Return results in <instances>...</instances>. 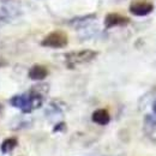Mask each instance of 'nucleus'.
<instances>
[{
	"instance_id": "1",
	"label": "nucleus",
	"mask_w": 156,
	"mask_h": 156,
	"mask_svg": "<svg viewBox=\"0 0 156 156\" xmlns=\"http://www.w3.org/2000/svg\"><path fill=\"white\" fill-rule=\"evenodd\" d=\"M98 57V52L93 49H82L70 52L65 55V60L69 67H76L83 64H88Z\"/></svg>"
},
{
	"instance_id": "2",
	"label": "nucleus",
	"mask_w": 156,
	"mask_h": 156,
	"mask_svg": "<svg viewBox=\"0 0 156 156\" xmlns=\"http://www.w3.org/2000/svg\"><path fill=\"white\" fill-rule=\"evenodd\" d=\"M67 35L64 31H52L49 33L44 39L41 41V46L48 47V48H64L67 46Z\"/></svg>"
},
{
	"instance_id": "3",
	"label": "nucleus",
	"mask_w": 156,
	"mask_h": 156,
	"mask_svg": "<svg viewBox=\"0 0 156 156\" xmlns=\"http://www.w3.org/2000/svg\"><path fill=\"white\" fill-rule=\"evenodd\" d=\"M20 15V10L12 5H4L0 6V27L9 24L10 22L16 20Z\"/></svg>"
},
{
	"instance_id": "4",
	"label": "nucleus",
	"mask_w": 156,
	"mask_h": 156,
	"mask_svg": "<svg viewBox=\"0 0 156 156\" xmlns=\"http://www.w3.org/2000/svg\"><path fill=\"white\" fill-rule=\"evenodd\" d=\"M129 10L132 15L142 17V16H147L151 13L154 10V6L151 2H148V1H135L130 5Z\"/></svg>"
},
{
	"instance_id": "5",
	"label": "nucleus",
	"mask_w": 156,
	"mask_h": 156,
	"mask_svg": "<svg viewBox=\"0 0 156 156\" xmlns=\"http://www.w3.org/2000/svg\"><path fill=\"white\" fill-rule=\"evenodd\" d=\"M96 15L95 13H90V15H85V16H82V17H76L73 20H71L69 22V24L78 30H83L88 27H90L94 20H96Z\"/></svg>"
},
{
	"instance_id": "6",
	"label": "nucleus",
	"mask_w": 156,
	"mask_h": 156,
	"mask_svg": "<svg viewBox=\"0 0 156 156\" xmlns=\"http://www.w3.org/2000/svg\"><path fill=\"white\" fill-rule=\"evenodd\" d=\"M130 23V20L120 13L111 12L105 18V25L106 28H114V27H122Z\"/></svg>"
},
{
	"instance_id": "7",
	"label": "nucleus",
	"mask_w": 156,
	"mask_h": 156,
	"mask_svg": "<svg viewBox=\"0 0 156 156\" xmlns=\"http://www.w3.org/2000/svg\"><path fill=\"white\" fill-rule=\"evenodd\" d=\"M11 105L16 108H20L24 113H30V101H29V95L28 94H22V95H16L11 98Z\"/></svg>"
},
{
	"instance_id": "8",
	"label": "nucleus",
	"mask_w": 156,
	"mask_h": 156,
	"mask_svg": "<svg viewBox=\"0 0 156 156\" xmlns=\"http://www.w3.org/2000/svg\"><path fill=\"white\" fill-rule=\"evenodd\" d=\"M29 78L33 80H43L44 78L48 76V70L47 67L42 65H34L29 70Z\"/></svg>"
},
{
	"instance_id": "9",
	"label": "nucleus",
	"mask_w": 156,
	"mask_h": 156,
	"mask_svg": "<svg viewBox=\"0 0 156 156\" xmlns=\"http://www.w3.org/2000/svg\"><path fill=\"white\" fill-rule=\"evenodd\" d=\"M91 119L98 125H107L111 121V115H109V113H108L107 109H102L101 108V109H96L93 113Z\"/></svg>"
},
{
	"instance_id": "10",
	"label": "nucleus",
	"mask_w": 156,
	"mask_h": 156,
	"mask_svg": "<svg viewBox=\"0 0 156 156\" xmlns=\"http://www.w3.org/2000/svg\"><path fill=\"white\" fill-rule=\"evenodd\" d=\"M62 112H64V105L59 101H52L46 109V115L48 118H54L60 115Z\"/></svg>"
},
{
	"instance_id": "11",
	"label": "nucleus",
	"mask_w": 156,
	"mask_h": 156,
	"mask_svg": "<svg viewBox=\"0 0 156 156\" xmlns=\"http://www.w3.org/2000/svg\"><path fill=\"white\" fill-rule=\"evenodd\" d=\"M144 131L148 135H151L156 131V117L147 115L144 119Z\"/></svg>"
},
{
	"instance_id": "12",
	"label": "nucleus",
	"mask_w": 156,
	"mask_h": 156,
	"mask_svg": "<svg viewBox=\"0 0 156 156\" xmlns=\"http://www.w3.org/2000/svg\"><path fill=\"white\" fill-rule=\"evenodd\" d=\"M16 145H17V140L15 138H7L2 142L0 148L2 153H10L13 150V148H16Z\"/></svg>"
},
{
	"instance_id": "13",
	"label": "nucleus",
	"mask_w": 156,
	"mask_h": 156,
	"mask_svg": "<svg viewBox=\"0 0 156 156\" xmlns=\"http://www.w3.org/2000/svg\"><path fill=\"white\" fill-rule=\"evenodd\" d=\"M5 65H6V61L2 58H0V67H2V66H5Z\"/></svg>"
},
{
	"instance_id": "14",
	"label": "nucleus",
	"mask_w": 156,
	"mask_h": 156,
	"mask_svg": "<svg viewBox=\"0 0 156 156\" xmlns=\"http://www.w3.org/2000/svg\"><path fill=\"white\" fill-rule=\"evenodd\" d=\"M153 112H154V114L156 115V100L153 102Z\"/></svg>"
}]
</instances>
